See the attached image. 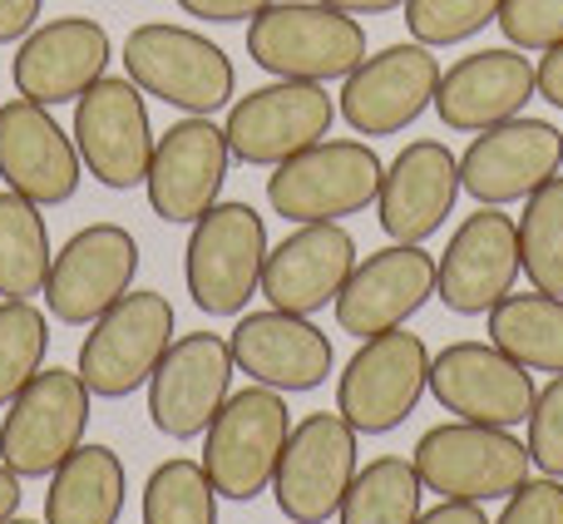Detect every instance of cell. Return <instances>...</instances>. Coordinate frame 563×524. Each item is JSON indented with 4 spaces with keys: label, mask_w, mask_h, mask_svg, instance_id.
<instances>
[{
    "label": "cell",
    "mask_w": 563,
    "mask_h": 524,
    "mask_svg": "<svg viewBox=\"0 0 563 524\" xmlns=\"http://www.w3.org/2000/svg\"><path fill=\"white\" fill-rule=\"evenodd\" d=\"M499 6L505 0H406L400 10H406L410 40H420L430 50H445V45H465L470 35L495 25Z\"/></svg>",
    "instance_id": "cell-34"
},
{
    "label": "cell",
    "mask_w": 563,
    "mask_h": 524,
    "mask_svg": "<svg viewBox=\"0 0 563 524\" xmlns=\"http://www.w3.org/2000/svg\"><path fill=\"white\" fill-rule=\"evenodd\" d=\"M331 124H336V99L327 95V85L273 79V85L233 99L223 134L238 164L277 168L301 149L321 144L331 134Z\"/></svg>",
    "instance_id": "cell-14"
},
{
    "label": "cell",
    "mask_w": 563,
    "mask_h": 524,
    "mask_svg": "<svg viewBox=\"0 0 563 524\" xmlns=\"http://www.w3.org/2000/svg\"><path fill=\"white\" fill-rule=\"evenodd\" d=\"M489 341L525 371L563 376V297L549 292H509L499 307H489Z\"/></svg>",
    "instance_id": "cell-28"
},
{
    "label": "cell",
    "mask_w": 563,
    "mask_h": 524,
    "mask_svg": "<svg viewBox=\"0 0 563 524\" xmlns=\"http://www.w3.org/2000/svg\"><path fill=\"white\" fill-rule=\"evenodd\" d=\"M380 174L386 164L366 139H321L267 174V208L291 228L341 223L351 214L376 208Z\"/></svg>",
    "instance_id": "cell-3"
},
{
    "label": "cell",
    "mask_w": 563,
    "mask_h": 524,
    "mask_svg": "<svg viewBox=\"0 0 563 524\" xmlns=\"http://www.w3.org/2000/svg\"><path fill=\"white\" fill-rule=\"evenodd\" d=\"M356 430L346 426L341 411H311L297 421L282 446L273 500L291 524H327L336 520L351 480H356Z\"/></svg>",
    "instance_id": "cell-10"
},
{
    "label": "cell",
    "mask_w": 563,
    "mask_h": 524,
    "mask_svg": "<svg viewBox=\"0 0 563 524\" xmlns=\"http://www.w3.org/2000/svg\"><path fill=\"white\" fill-rule=\"evenodd\" d=\"M529 460H534L539 476L563 480V376H549L544 391H534V406H529Z\"/></svg>",
    "instance_id": "cell-35"
},
{
    "label": "cell",
    "mask_w": 563,
    "mask_h": 524,
    "mask_svg": "<svg viewBox=\"0 0 563 524\" xmlns=\"http://www.w3.org/2000/svg\"><path fill=\"white\" fill-rule=\"evenodd\" d=\"M20 500H25V490H20V476L0 466V524L20 515Z\"/></svg>",
    "instance_id": "cell-42"
},
{
    "label": "cell",
    "mask_w": 563,
    "mask_h": 524,
    "mask_svg": "<svg viewBox=\"0 0 563 524\" xmlns=\"http://www.w3.org/2000/svg\"><path fill=\"white\" fill-rule=\"evenodd\" d=\"M430 391V351L416 331H376L356 347L346 371L336 376V411L356 436H390L416 416Z\"/></svg>",
    "instance_id": "cell-7"
},
{
    "label": "cell",
    "mask_w": 563,
    "mask_h": 524,
    "mask_svg": "<svg viewBox=\"0 0 563 524\" xmlns=\"http://www.w3.org/2000/svg\"><path fill=\"white\" fill-rule=\"evenodd\" d=\"M291 436V411L273 386H243L223 401L213 426L203 430V470L213 480L218 500L247 505L263 490H273L282 446Z\"/></svg>",
    "instance_id": "cell-6"
},
{
    "label": "cell",
    "mask_w": 563,
    "mask_h": 524,
    "mask_svg": "<svg viewBox=\"0 0 563 524\" xmlns=\"http://www.w3.org/2000/svg\"><path fill=\"white\" fill-rule=\"evenodd\" d=\"M124 75L144 95L184 109V114H218L238 95V69L218 40L198 35L174 20H144L124 40Z\"/></svg>",
    "instance_id": "cell-2"
},
{
    "label": "cell",
    "mask_w": 563,
    "mask_h": 524,
    "mask_svg": "<svg viewBox=\"0 0 563 524\" xmlns=\"http://www.w3.org/2000/svg\"><path fill=\"white\" fill-rule=\"evenodd\" d=\"M5 524H45V520H25V515H15V520H5Z\"/></svg>",
    "instance_id": "cell-44"
},
{
    "label": "cell",
    "mask_w": 563,
    "mask_h": 524,
    "mask_svg": "<svg viewBox=\"0 0 563 524\" xmlns=\"http://www.w3.org/2000/svg\"><path fill=\"white\" fill-rule=\"evenodd\" d=\"M430 297H435V258L420 243H390L351 268L331 307H336L341 331L366 341L376 331L406 327Z\"/></svg>",
    "instance_id": "cell-23"
},
{
    "label": "cell",
    "mask_w": 563,
    "mask_h": 524,
    "mask_svg": "<svg viewBox=\"0 0 563 524\" xmlns=\"http://www.w3.org/2000/svg\"><path fill=\"white\" fill-rule=\"evenodd\" d=\"M129 500L124 460L109 446H79L55 466L45 490V524H119Z\"/></svg>",
    "instance_id": "cell-27"
},
{
    "label": "cell",
    "mask_w": 563,
    "mask_h": 524,
    "mask_svg": "<svg viewBox=\"0 0 563 524\" xmlns=\"http://www.w3.org/2000/svg\"><path fill=\"white\" fill-rule=\"evenodd\" d=\"M563 168V129L549 119H505L495 129H479L460 159V188L475 204L505 208L525 204L529 194L549 184Z\"/></svg>",
    "instance_id": "cell-19"
},
{
    "label": "cell",
    "mask_w": 563,
    "mask_h": 524,
    "mask_svg": "<svg viewBox=\"0 0 563 524\" xmlns=\"http://www.w3.org/2000/svg\"><path fill=\"white\" fill-rule=\"evenodd\" d=\"M45 15V0H0V45H20Z\"/></svg>",
    "instance_id": "cell-39"
},
{
    "label": "cell",
    "mask_w": 563,
    "mask_h": 524,
    "mask_svg": "<svg viewBox=\"0 0 563 524\" xmlns=\"http://www.w3.org/2000/svg\"><path fill=\"white\" fill-rule=\"evenodd\" d=\"M534 85H539V95H544L549 105L563 109V45L544 50V59L534 65Z\"/></svg>",
    "instance_id": "cell-41"
},
{
    "label": "cell",
    "mask_w": 563,
    "mask_h": 524,
    "mask_svg": "<svg viewBox=\"0 0 563 524\" xmlns=\"http://www.w3.org/2000/svg\"><path fill=\"white\" fill-rule=\"evenodd\" d=\"M247 55L277 79L331 85L366 59V25L321 0H273L247 20Z\"/></svg>",
    "instance_id": "cell-1"
},
{
    "label": "cell",
    "mask_w": 563,
    "mask_h": 524,
    "mask_svg": "<svg viewBox=\"0 0 563 524\" xmlns=\"http://www.w3.org/2000/svg\"><path fill=\"white\" fill-rule=\"evenodd\" d=\"M49 351V312L25 297H0V406L15 401V391L45 367Z\"/></svg>",
    "instance_id": "cell-33"
},
{
    "label": "cell",
    "mask_w": 563,
    "mask_h": 524,
    "mask_svg": "<svg viewBox=\"0 0 563 524\" xmlns=\"http://www.w3.org/2000/svg\"><path fill=\"white\" fill-rule=\"evenodd\" d=\"M519 258L525 277L549 297H563V174L525 198L519 214Z\"/></svg>",
    "instance_id": "cell-32"
},
{
    "label": "cell",
    "mask_w": 563,
    "mask_h": 524,
    "mask_svg": "<svg viewBox=\"0 0 563 524\" xmlns=\"http://www.w3.org/2000/svg\"><path fill=\"white\" fill-rule=\"evenodd\" d=\"M174 302L164 292L129 287L104 317L89 321V337L79 341V381L95 401H124L148 386L154 367L174 341Z\"/></svg>",
    "instance_id": "cell-4"
},
{
    "label": "cell",
    "mask_w": 563,
    "mask_h": 524,
    "mask_svg": "<svg viewBox=\"0 0 563 524\" xmlns=\"http://www.w3.org/2000/svg\"><path fill=\"white\" fill-rule=\"evenodd\" d=\"M228 168H233V149H228L223 124H213V114H184L154 139V159H148L144 178L148 208L164 223L194 228L223 198Z\"/></svg>",
    "instance_id": "cell-16"
},
{
    "label": "cell",
    "mask_w": 563,
    "mask_h": 524,
    "mask_svg": "<svg viewBox=\"0 0 563 524\" xmlns=\"http://www.w3.org/2000/svg\"><path fill=\"white\" fill-rule=\"evenodd\" d=\"M144 89L134 79H95L85 95L75 99V149L85 174L104 188H139L148 178V159H154V124H148Z\"/></svg>",
    "instance_id": "cell-12"
},
{
    "label": "cell",
    "mask_w": 563,
    "mask_h": 524,
    "mask_svg": "<svg viewBox=\"0 0 563 524\" xmlns=\"http://www.w3.org/2000/svg\"><path fill=\"white\" fill-rule=\"evenodd\" d=\"M109 30L95 15H55L40 20L25 40L15 45L10 59V79H15V95L35 99L45 109L75 105L95 79L109 75Z\"/></svg>",
    "instance_id": "cell-20"
},
{
    "label": "cell",
    "mask_w": 563,
    "mask_h": 524,
    "mask_svg": "<svg viewBox=\"0 0 563 524\" xmlns=\"http://www.w3.org/2000/svg\"><path fill=\"white\" fill-rule=\"evenodd\" d=\"M489 524H563V480L529 476L525 485L505 500V515Z\"/></svg>",
    "instance_id": "cell-37"
},
{
    "label": "cell",
    "mask_w": 563,
    "mask_h": 524,
    "mask_svg": "<svg viewBox=\"0 0 563 524\" xmlns=\"http://www.w3.org/2000/svg\"><path fill=\"white\" fill-rule=\"evenodd\" d=\"M49 228L40 204L0 188V297H35L49 277Z\"/></svg>",
    "instance_id": "cell-29"
},
{
    "label": "cell",
    "mask_w": 563,
    "mask_h": 524,
    "mask_svg": "<svg viewBox=\"0 0 563 524\" xmlns=\"http://www.w3.org/2000/svg\"><path fill=\"white\" fill-rule=\"evenodd\" d=\"M233 347L218 331H184L168 341L148 376V421L168 440H198L233 396Z\"/></svg>",
    "instance_id": "cell-13"
},
{
    "label": "cell",
    "mask_w": 563,
    "mask_h": 524,
    "mask_svg": "<svg viewBox=\"0 0 563 524\" xmlns=\"http://www.w3.org/2000/svg\"><path fill=\"white\" fill-rule=\"evenodd\" d=\"M416 470L420 485L435 490L440 500H509L529 476H534V460L529 446L515 440L499 426H475V421H445V426H430L416 440Z\"/></svg>",
    "instance_id": "cell-9"
},
{
    "label": "cell",
    "mask_w": 563,
    "mask_h": 524,
    "mask_svg": "<svg viewBox=\"0 0 563 524\" xmlns=\"http://www.w3.org/2000/svg\"><path fill=\"white\" fill-rule=\"evenodd\" d=\"M89 386L79 371L40 367L0 421V466L20 480H49L69 450L85 446L89 430Z\"/></svg>",
    "instance_id": "cell-8"
},
{
    "label": "cell",
    "mask_w": 563,
    "mask_h": 524,
    "mask_svg": "<svg viewBox=\"0 0 563 524\" xmlns=\"http://www.w3.org/2000/svg\"><path fill=\"white\" fill-rule=\"evenodd\" d=\"M525 258H519V223L505 208L479 204L450 233V248L435 262V297L455 317H489V307L515 292Z\"/></svg>",
    "instance_id": "cell-18"
},
{
    "label": "cell",
    "mask_w": 563,
    "mask_h": 524,
    "mask_svg": "<svg viewBox=\"0 0 563 524\" xmlns=\"http://www.w3.org/2000/svg\"><path fill=\"white\" fill-rule=\"evenodd\" d=\"M420 470L410 456H380L356 470L336 524H416L420 520Z\"/></svg>",
    "instance_id": "cell-30"
},
{
    "label": "cell",
    "mask_w": 563,
    "mask_h": 524,
    "mask_svg": "<svg viewBox=\"0 0 563 524\" xmlns=\"http://www.w3.org/2000/svg\"><path fill=\"white\" fill-rule=\"evenodd\" d=\"M440 75L445 69H440L435 50L420 45V40H400V45L366 55L341 79L336 114L346 119V129H356L366 139L400 134L435 105Z\"/></svg>",
    "instance_id": "cell-11"
},
{
    "label": "cell",
    "mask_w": 563,
    "mask_h": 524,
    "mask_svg": "<svg viewBox=\"0 0 563 524\" xmlns=\"http://www.w3.org/2000/svg\"><path fill=\"white\" fill-rule=\"evenodd\" d=\"M416 524H489V515L475 500H440L435 510H420Z\"/></svg>",
    "instance_id": "cell-40"
},
{
    "label": "cell",
    "mask_w": 563,
    "mask_h": 524,
    "mask_svg": "<svg viewBox=\"0 0 563 524\" xmlns=\"http://www.w3.org/2000/svg\"><path fill=\"white\" fill-rule=\"evenodd\" d=\"M267 262V223L253 204H223L218 198L194 223L184 248L188 297L208 317H243V307L263 292Z\"/></svg>",
    "instance_id": "cell-5"
},
{
    "label": "cell",
    "mask_w": 563,
    "mask_h": 524,
    "mask_svg": "<svg viewBox=\"0 0 563 524\" xmlns=\"http://www.w3.org/2000/svg\"><path fill=\"white\" fill-rule=\"evenodd\" d=\"M356 262V238L341 223H297L277 248H267L263 297L277 312L311 317L336 302Z\"/></svg>",
    "instance_id": "cell-25"
},
{
    "label": "cell",
    "mask_w": 563,
    "mask_h": 524,
    "mask_svg": "<svg viewBox=\"0 0 563 524\" xmlns=\"http://www.w3.org/2000/svg\"><path fill=\"white\" fill-rule=\"evenodd\" d=\"M460 204V159L440 139H410L380 174L376 223L390 243H426Z\"/></svg>",
    "instance_id": "cell-22"
},
{
    "label": "cell",
    "mask_w": 563,
    "mask_h": 524,
    "mask_svg": "<svg viewBox=\"0 0 563 524\" xmlns=\"http://www.w3.org/2000/svg\"><path fill=\"white\" fill-rule=\"evenodd\" d=\"M228 347H233V361L247 381L273 386L282 396L327 386L331 371H336L331 337L311 317H297V312H247V317H238Z\"/></svg>",
    "instance_id": "cell-24"
},
{
    "label": "cell",
    "mask_w": 563,
    "mask_h": 524,
    "mask_svg": "<svg viewBox=\"0 0 563 524\" xmlns=\"http://www.w3.org/2000/svg\"><path fill=\"white\" fill-rule=\"evenodd\" d=\"M144 524H218V490L203 460L174 456L144 480Z\"/></svg>",
    "instance_id": "cell-31"
},
{
    "label": "cell",
    "mask_w": 563,
    "mask_h": 524,
    "mask_svg": "<svg viewBox=\"0 0 563 524\" xmlns=\"http://www.w3.org/2000/svg\"><path fill=\"white\" fill-rule=\"evenodd\" d=\"M534 95L539 85H534V59L529 55H519L515 45L475 50V55H465L460 65H450L440 75L435 114L445 129L479 134V129H495L505 119H519Z\"/></svg>",
    "instance_id": "cell-26"
},
{
    "label": "cell",
    "mask_w": 563,
    "mask_h": 524,
    "mask_svg": "<svg viewBox=\"0 0 563 524\" xmlns=\"http://www.w3.org/2000/svg\"><path fill=\"white\" fill-rule=\"evenodd\" d=\"M139 277V238L119 223H89L59 243L45 277V312L59 327H89Z\"/></svg>",
    "instance_id": "cell-15"
},
{
    "label": "cell",
    "mask_w": 563,
    "mask_h": 524,
    "mask_svg": "<svg viewBox=\"0 0 563 524\" xmlns=\"http://www.w3.org/2000/svg\"><path fill=\"white\" fill-rule=\"evenodd\" d=\"M495 25L515 50H554L563 45V0H505Z\"/></svg>",
    "instance_id": "cell-36"
},
{
    "label": "cell",
    "mask_w": 563,
    "mask_h": 524,
    "mask_svg": "<svg viewBox=\"0 0 563 524\" xmlns=\"http://www.w3.org/2000/svg\"><path fill=\"white\" fill-rule=\"evenodd\" d=\"M534 391V376L495 341H450L445 351L430 357V396L455 421L515 430L529 421Z\"/></svg>",
    "instance_id": "cell-17"
},
{
    "label": "cell",
    "mask_w": 563,
    "mask_h": 524,
    "mask_svg": "<svg viewBox=\"0 0 563 524\" xmlns=\"http://www.w3.org/2000/svg\"><path fill=\"white\" fill-rule=\"evenodd\" d=\"M331 10H346V15H386V10L406 6V0H321Z\"/></svg>",
    "instance_id": "cell-43"
},
{
    "label": "cell",
    "mask_w": 563,
    "mask_h": 524,
    "mask_svg": "<svg viewBox=\"0 0 563 524\" xmlns=\"http://www.w3.org/2000/svg\"><path fill=\"white\" fill-rule=\"evenodd\" d=\"M0 178L10 194L40 208H59L79 194L85 164H79L75 134L59 129L55 109L25 95L0 105Z\"/></svg>",
    "instance_id": "cell-21"
},
{
    "label": "cell",
    "mask_w": 563,
    "mask_h": 524,
    "mask_svg": "<svg viewBox=\"0 0 563 524\" xmlns=\"http://www.w3.org/2000/svg\"><path fill=\"white\" fill-rule=\"evenodd\" d=\"M174 6L194 20H208V25H238V20L263 15L273 0H174Z\"/></svg>",
    "instance_id": "cell-38"
}]
</instances>
